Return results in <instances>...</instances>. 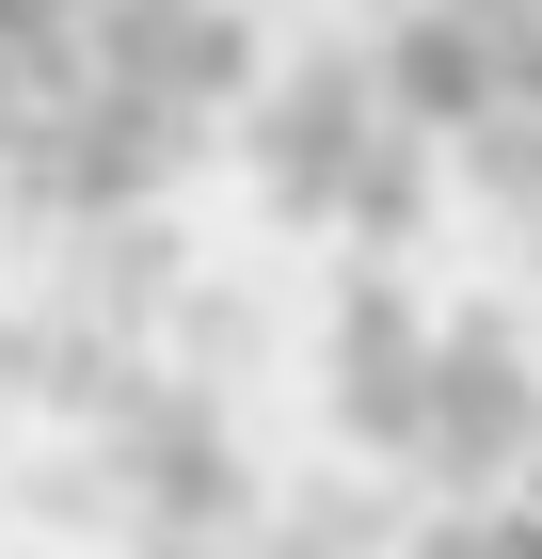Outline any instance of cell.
Masks as SVG:
<instances>
[{
	"label": "cell",
	"mask_w": 542,
	"mask_h": 559,
	"mask_svg": "<svg viewBox=\"0 0 542 559\" xmlns=\"http://www.w3.org/2000/svg\"><path fill=\"white\" fill-rule=\"evenodd\" d=\"M240 0H0V209L112 224L240 112Z\"/></svg>",
	"instance_id": "cell-1"
},
{
	"label": "cell",
	"mask_w": 542,
	"mask_h": 559,
	"mask_svg": "<svg viewBox=\"0 0 542 559\" xmlns=\"http://www.w3.org/2000/svg\"><path fill=\"white\" fill-rule=\"evenodd\" d=\"M399 559H542V496H479V512H447V527H415Z\"/></svg>",
	"instance_id": "cell-2"
}]
</instances>
